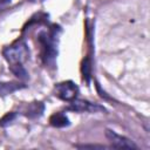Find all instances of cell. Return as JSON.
Wrapping results in <instances>:
<instances>
[{
    "label": "cell",
    "mask_w": 150,
    "mask_h": 150,
    "mask_svg": "<svg viewBox=\"0 0 150 150\" xmlns=\"http://www.w3.org/2000/svg\"><path fill=\"white\" fill-rule=\"evenodd\" d=\"M59 27L53 26L49 32H42L39 35V41L42 48V57L45 63L53 64L57 54V40H59Z\"/></svg>",
    "instance_id": "1"
},
{
    "label": "cell",
    "mask_w": 150,
    "mask_h": 150,
    "mask_svg": "<svg viewBox=\"0 0 150 150\" xmlns=\"http://www.w3.org/2000/svg\"><path fill=\"white\" fill-rule=\"evenodd\" d=\"M4 56L11 66L22 64L29 56V49L25 41H16L4 49Z\"/></svg>",
    "instance_id": "2"
},
{
    "label": "cell",
    "mask_w": 150,
    "mask_h": 150,
    "mask_svg": "<svg viewBox=\"0 0 150 150\" xmlns=\"http://www.w3.org/2000/svg\"><path fill=\"white\" fill-rule=\"evenodd\" d=\"M79 87L73 81H63L55 86V95L67 102H71L77 97Z\"/></svg>",
    "instance_id": "3"
},
{
    "label": "cell",
    "mask_w": 150,
    "mask_h": 150,
    "mask_svg": "<svg viewBox=\"0 0 150 150\" xmlns=\"http://www.w3.org/2000/svg\"><path fill=\"white\" fill-rule=\"evenodd\" d=\"M105 136L109 139V142L111 143V145L114 148H123V149H137V145L129 138L121 136L118 134H116L115 131L107 129L105 130Z\"/></svg>",
    "instance_id": "4"
},
{
    "label": "cell",
    "mask_w": 150,
    "mask_h": 150,
    "mask_svg": "<svg viewBox=\"0 0 150 150\" xmlns=\"http://www.w3.org/2000/svg\"><path fill=\"white\" fill-rule=\"evenodd\" d=\"M69 110L80 111V112H83V111L96 112V111H100V110H104V108L98 105V104H96V103H90V102L84 101V100H76L75 98L74 101H71Z\"/></svg>",
    "instance_id": "5"
},
{
    "label": "cell",
    "mask_w": 150,
    "mask_h": 150,
    "mask_svg": "<svg viewBox=\"0 0 150 150\" xmlns=\"http://www.w3.org/2000/svg\"><path fill=\"white\" fill-rule=\"evenodd\" d=\"M45 110V105L41 102H33L27 107L26 110V116L29 118H35V117H40L42 115Z\"/></svg>",
    "instance_id": "6"
},
{
    "label": "cell",
    "mask_w": 150,
    "mask_h": 150,
    "mask_svg": "<svg viewBox=\"0 0 150 150\" xmlns=\"http://www.w3.org/2000/svg\"><path fill=\"white\" fill-rule=\"evenodd\" d=\"M49 123L53 127H55V128H64V127L69 125V120H68V117L64 114L56 112V114H54V115L50 116Z\"/></svg>",
    "instance_id": "7"
},
{
    "label": "cell",
    "mask_w": 150,
    "mask_h": 150,
    "mask_svg": "<svg viewBox=\"0 0 150 150\" xmlns=\"http://www.w3.org/2000/svg\"><path fill=\"white\" fill-rule=\"evenodd\" d=\"M22 87L23 86L15 83V82H1L0 83V95H8Z\"/></svg>",
    "instance_id": "8"
},
{
    "label": "cell",
    "mask_w": 150,
    "mask_h": 150,
    "mask_svg": "<svg viewBox=\"0 0 150 150\" xmlns=\"http://www.w3.org/2000/svg\"><path fill=\"white\" fill-rule=\"evenodd\" d=\"M11 70L14 73V75H16L19 79L21 80H26L28 77V74L26 71V69L23 68L22 64H15V66H11Z\"/></svg>",
    "instance_id": "9"
},
{
    "label": "cell",
    "mask_w": 150,
    "mask_h": 150,
    "mask_svg": "<svg viewBox=\"0 0 150 150\" xmlns=\"http://www.w3.org/2000/svg\"><path fill=\"white\" fill-rule=\"evenodd\" d=\"M15 117V114H13V112H11V114H7L2 120H1V124L2 125H5V124H8L13 118Z\"/></svg>",
    "instance_id": "10"
},
{
    "label": "cell",
    "mask_w": 150,
    "mask_h": 150,
    "mask_svg": "<svg viewBox=\"0 0 150 150\" xmlns=\"http://www.w3.org/2000/svg\"><path fill=\"white\" fill-rule=\"evenodd\" d=\"M83 68L89 69V61H88V60H86V62H83ZM83 74H84L83 76H86V77H87V81H88V80H89V71L87 70V71H86V73H83Z\"/></svg>",
    "instance_id": "11"
},
{
    "label": "cell",
    "mask_w": 150,
    "mask_h": 150,
    "mask_svg": "<svg viewBox=\"0 0 150 150\" xmlns=\"http://www.w3.org/2000/svg\"><path fill=\"white\" fill-rule=\"evenodd\" d=\"M29 1H36V0H29Z\"/></svg>",
    "instance_id": "12"
}]
</instances>
